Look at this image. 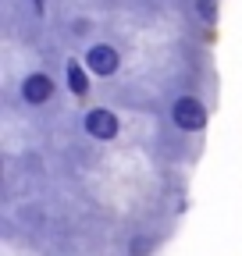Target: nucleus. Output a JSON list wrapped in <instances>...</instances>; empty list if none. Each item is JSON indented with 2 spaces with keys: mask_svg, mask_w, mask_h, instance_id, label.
I'll list each match as a JSON object with an SVG mask.
<instances>
[{
  "mask_svg": "<svg viewBox=\"0 0 242 256\" xmlns=\"http://www.w3.org/2000/svg\"><path fill=\"white\" fill-rule=\"evenodd\" d=\"M54 96V78L50 75H43V72H36V75H28L25 82H22V100L25 104H32V107H40V104H46Z\"/></svg>",
  "mask_w": 242,
  "mask_h": 256,
  "instance_id": "obj_4",
  "label": "nucleus"
},
{
  "mask_svg": "<svg viewBox=\"0 0 242 256\" xmlns=\"http://www.w3.org/2000/svg\"><path fill=\"white\" fill-rule=\"evenodd\" d=\"M171 118H174V124L182 132H200L206 124V107L196 100V96H182V100H174V107H171Z\"/></svg>",
  "mask_w": 242,
  "mask_h": 256,
  "instance_id": "obj_1",
  "label": "nucleus"
},
{
  "mask_svg": "<svg viewBox=\"0 0 242 256\" xmlns=\"http://www.w3.org/2000/svg\"><path fill=\"white\" fill-rule=\"evenodd\" d=\"M64 78H68V89H72L75 96H86V92H89V75H86V68H82L78 60H68Z\"/></svg>",
  "mask_w": 242,
  "mask_h": 256,
  "instance_id": "obj_5",
  "label": "nucleus"
},
{
  "mask_svg": "<svg viewBox=\"0 0 242 256\" xmlns=\"http://www.w3.org/2000/svg\"><path fill=\"white\" fill-rule=\"evenodd\" d=\"M32 8H36V11H43V0H32Z\"/></svg>",
  "mask_w": 242,
  "mask_h": 256,
  "instance_id": "obj_7",
  "label": "nucleus"
},
{
  "mask_svg": "<svg viewBox=\"0 0 242 256\" xmlns=\"http://www.w3.org/2000/svg\"><path fill=\"white\" fill-rule=\"evenodd\" d=\"M196 11H200L206 22H214V0H196Z\"/></svg>",
  "mask_w": 242,
  "mask_h": 256,
  "instance_id": "obj_6",
  "label": "nucleus"
},
{
  "mask_svg": "<svg viewBox=\"0 0 242 256\" xmlns=\"http://www.w3.org/2000/svg\"><path fill=\"white\" fill-rule=\"evenodd\" d=\"M86 68L93 72V75H114L118 68H121V54L114 50V46H107V43H96V46H89L86 50Z\"/></svg>",
  "mask_w": 242,
  "mask_h": 256,
  "instance_id": "obj_3",
  "label": "nucleus"
},
{
  "mask_svg": "<svg viewBox=\"0 0 242 256\" xmlns=\"http://www.w3.org/2000/svg\"><path fill=\"white\" fill-rule=\"evenodd\" d=\"M82 124H86V132L93 136V139H100V142H107V139H114V136L121 132L118 114H114V110H107V107H93V110L82 118Z\"/></svg>",
  "mask_w": 242,
  "mask_h": 256,
  "instance_id": "obj_2",
  "label": "nucleus"
}]
</instances>
